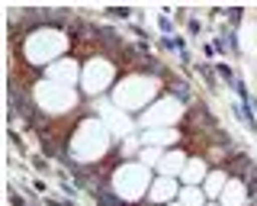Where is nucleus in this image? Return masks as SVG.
Wrapping results in <instances>:
<instances>
[{
    "instance_id": "obj_1",
    "label": "nucleus",
    "mask_w": 257,
    "mask_h": 206,
    "mask_svg": "<svg viewBox=\"0 0 257 206\" xmlns=\"http://www.w3.org/2000/svg\"><path fill=\"white\" fill-rule=\"evenodd\" d=\"M251 168H254V164H251V158H247L244 152H235V155L228 158V161H225V171H228L231 177H238V180H244Z\"/></svg>"
},
{
    "instance_id": "obj_2",
    "label": "nucleus",
    "mask_w": 257,
    "mask_h": 206,
    "mask_svg": "<svg viewBox=\"0 0 257 206\" xmlns=\"http://www.w3.org/2000/svg\"><path fill=\"white\" fill-rule=\"evenodd\" d=\"M109 206H125V203H109Z\"/></svg>"
}]
</instances>
